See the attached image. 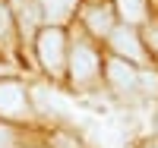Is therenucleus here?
I'll list each match as a JSON object with an SVG mask.
<instances>
[{"instance_id": "obj_1", "label": "nucleus", "mask_w": 158, "mask_h": 148, "mask_svg": "<svg viewBox=\"0 0 158 148\" xmlns=\"http://www.w3.org/2000/svg\"><path fill=\"white\" fill-rule=\"evenodd\" d=\"M38 57L48 73H60L63 70V32L60 29H44L38 32Z\"/></svg>"}, {"instance_id": "obj_2", "label": "nucleus", "mask_w": 158, "mask_h": 148, "mask_svg": "<svg viewBox=\"0 0 158 148\" xmlns=\"http://www.w3.org/2000/svg\"><path fill=\"white\" fill-rule=\"evenodd\" d=\"M29 114V98H25V88L16 79H3L0 82V117H13L22 120Z\"/></svg>"}, {"instance_id": "obj_3", "label": "nucleus", "mask_w": 158, "mask_h": 148, "mask_svg": "<svg viewBox=\"0 0 158 148\" xmlns=\"http://www.w3.org/2000/svg\"><path fill=\"white\" fill-rule=\"evenodd\" d=\"M70 63H73L70 73H73L76 82H89V79H95V73H98V54L92 50L89 44H76Z\"/></svg>"}, {"instance_id": "obj_4", "label": "nucleus", "mask_w": 158, "mask_h": 148, "mask_svg": "<svg viewBox=\"0 0 158 148\" xmlns=\"http://www.w3.org/2000/svg\"><path fill=\"white\" fill-rule=\"evenodd\" d=\"M111 47L120 54V57H127V60H133V63H142V44H139V38H136V32L133 29H111Z\"/></svg>"}, {"instance_id": "obj_5", "label": "nucleus", "mask_w": 158, "mask_h": 148, "mask_svg": "<svg viewBox=\"0 0 158 148\" xmlns=\"http://www.w3.org/2000/svg\"><path fill=\"white\" fill-rule=\"evenodd\" d=\"M108 79L114 82L117 91H136L139 88V73L133 66H127L123 60H111L108 63Z\"/></svg>"}, {"instance_id": "obj_6", "label": "nucleus", "mask_w": 158, "mask_h": 148, "mask_svg": "<svg viewBox=\"0 0 158 148\" xmlns=\"http://www.w3.org/2000/svg\"><path fill=\"white\" fill-rule=\"evenodd\" d=\"M32 95H35L38 107H41L44 114H67V110H70V107H67V101H63V98H57L54 91H48L44 85H35V88H32Z\"/></svg>"}, {"instance_id": "obj_7", "label": "nucleus", "mask_w": 158, "mask_h": 148, "mask_svg": "<svg viewBox=\"0 0 158 148\" xmlns=\"http://www.w3.org/2000/svg\"><path fill=\"white\" fill-rule=\"evenodd\" d=\"M85 22H89V29L95 32V35H111V13L108 10H98V6H92L85 13Z\"/></svg>"}, {"instance_id": "obj_8", "label": "nucleus", "mask_w": 158, "mask_h": 148, "mask_svg": "<svg viewBox=\"0 0 158 148\" xmlns=\"http://www.w3.org/2000/svg\"><path fill=\"white\" fill-rule=\"evenodd\" d=\"M117 13L123 22H142L146 19V0H117Z\"/></svg>"}, {"instance_id": "obj_9", "label": "nucleus", "mask_w": 158, "mask_h": 148, "mask_svg": "<svg viewBox=\"0 0 158 148\" xmlns=\"http://www.w3.org/2000/svg\"><path fill=\"white\" fill-rule=\"evenodd\" d=\"M41 3H44V16L51 22H60V19L70 16V10H73L76 0H41Z\"/></svg>"}, {"instance_id": "obj_10", "label": "nucleus", "mask_w": 158, "mask_h": 148, "mask_svg": "<svg viewBox=\"0 0 158 148\" xmlns=\"http://www.w3.org/2000/svg\"><path fill=\"white\" fill-rule=\"evenodd\" d=\"M16 3L22 6V13H19V22H22V32H32L35 29V3H29V0H25V3H22V0H16Z\"/></svg>"}, {"instance_id": "obj_11", "label": "nucleus", "mask_w": 158, "mask_h": 148, "mask_svg": "<svg viewBox=\"0 0 158 148\" xmlns=\"http://www.w3.org/2000/svg\"><path fill=\"white\" fill-rule=\"evenodd\" d=\"M139 85L146 88V91H152V95H158V76H152V73H139Z\"/></svg>"}, {"instance_id": "obj_12", "label": "nucleus", "mask_w": 158, "mask_h": 148, "mask_svg": "<svg viewBox=\"0 0 158 148\" xmlns=\"http://www.w3.org/2000/svg\"><path fill=\"white\" fill-rule=\"evenodd\" d=\"M6 29H10V10L0 3V35H6Z\"/></svg>"}, {"instance_id": "obj_13", "label": "nucleus", "mask_w": 158, "mask_h": 148, "mask_svg": "<svg viewBox=\"0 0 158 148\" xmlns=\"http://www.w3.org/2000/svg\"><path fill=\"white\" fill-rule=\"evenodd\" d=\"M0 148H13V132L6 126H0Z\"/></svg>"}, {"instance_id": "obj_14", "label": "nucleus", "mask_w": 158, "mask_h": 148, "mask_svg": "<svg viewBox=\"0 0 158 148\" xmlns=\"http://www.w3.org/2000/svg\"><path fill=\"white\" fill-rule=\"evenodd\" d=\"M149 41H152V47L158 50V25H152V29H149Z\"/></svg>"}]
</instances>
